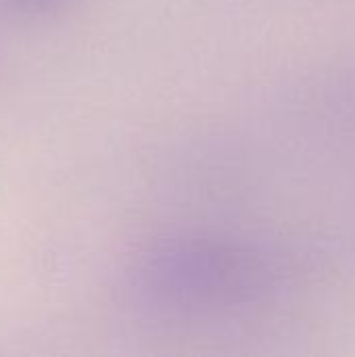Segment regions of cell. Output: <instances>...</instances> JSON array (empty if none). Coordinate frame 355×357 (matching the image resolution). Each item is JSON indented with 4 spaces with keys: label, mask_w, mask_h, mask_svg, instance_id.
Masks as SVG:
<instances>
[{
    "label": "cell",
    "mask_w": 355,
    "mask_h": 357,
    "mask_svg": "<svg viewBox=\"0 0 355 357\" xmlns=\"http://www.w3.org/2000/svg\"><path fill=\"white\" fill-rule=\"evenodd\" d=\"M4 2H8L10 6H15L23 13H46L56 6H63L69 0H4Z\"/></svg>",
    "instance_id": "cell-2"
},
{
    "label": "cell",
    "mask_w": 355,
    "mask_h": 357,
    "mask_svg": "<svg viewBox=\"0 0 355 357\" xmlns=\"http://www.w3.org/2000/svg\"><path fill=\"white\" fill-rule=\"evenodd\" d=\"M287 261L251 241L186 234L146 247L132 284L149 305L182 318H234L272 305L289 287Z\"/></svg>",
    "instance_id": "cell-1"
}]
</instances>
